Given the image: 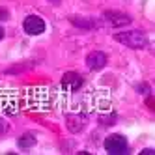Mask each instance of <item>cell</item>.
I'll list each match as a JSON object with an SVG mask.
<instances>
[{
  "instance_id": "obj_1",
  "label": "cell",
  "mask_w": 155,
  "mask_h": 155,
  "mask_svg": "<svg viewBox=\"0 0 155 155\" xmlns=\"http://www.w3.org/2000/svg\"><path fill=\"white\" fill-rule=\"evenodd\" d=\"M116 41L124 43V45L131 47V49H144L148 45V38L144 32L140 30H133V32H121V34H116Z\"/></svg>"
},
{
  "instance_id": "obj_2",
  "label": "cell",
  "mask_w": 155,
  "mask_h": 155,
  "mask_svg": "<svg viewBox=\"0 0 155 155\" xmlns=\"http://www.w3.org/2000/svg\"><path fill=\"white\" fill-rule=\"evenodd\" d=\"M105 150L110 155H121V153H125L127 151V140H125V137H121V135H110V137H107Z\"/></svg>"
},
{
  "instance_id": "obj_3",
  "label": "cell",
  "mask_w": 155,
  "mask_h": 155,
  "mask_svg": "<svg viewBox=\"0 0 155 155\" xmlns=\"http://www.w3.org/2000/svg\"><path fill=\"white\" fill-rule=\"evenodd\" d=\"M23 28L28 36H39L45 32V21H43L41 17L38 15H30L25 19V23H23Z\"/></svg>"
},
{
  "instance_id": "obj_4",
  "label": "cell",
  "mask_w": 155,
  "mask_h": 155,
  "mask_svg": "<svg viewBox=\"0 0 155 155\" xmlns=\"http://www.w3.org/2000/svg\"><path fill=\"white\" fill-rule=\"evenodd\" d=\"M86 65L90 69H94V71H99V69H103L105 65H107V56L103 52H92V54H88L86 56Z\"/></svg>"
},
{
  "instance_id": "obj_5",
  "label": "cell",
  "mask_w": 155,
  "mask_h": 155,
  "mask_svg": "<svg viewBox=\"0 0 155 155\" xmlns=\"http://www.w3.org/2000/svg\"><path fill=\"white\" fill-rule=\"evenodd\" d=\"M62 86L69 92H75L82 86V77L79 73H68V75H64V79H62Z\"/></svg>"
},
{
  "instance_id": "obj_6",
  "label": "cell",
  "mask_w": 155,
  "mask_h": 155,
  "mask_svg": "<svg viewBox=\"0 0 155 155\" xmlns=\"http://www.w3.org/2000/svg\"><path fill=\"white\" fill-rule=\"evenodd\" d=\"M36 144V138H32V135H25L23 138L19 140V146L21 148H25V146H34Z\"/></svg>"
},
{
  "instance_id": "obj_7",
  "label": "cell",
  "mask_w": 155,
  "mask_h": 155,
  "mask_svg": "<svg viewBox=\"0 0 155 155\" xmlns=\"http://www.w3.org/2000/svg\"><path fill=\"white\" fill-rule=\"evenodd\" d=\"M6 129H8V124L4 120H0V135H2V133H6Z\"/></svg>"
},
{
  "instance_id": "obj_8",
  "label": "cell",
  "mask_w": 155,
  "mask_h": 155,
  "mask_svg": "<svg viewBox=\"0 0 155 155\" xmlns=\"http://www.w3.org/2000/svg\"><path fill=\"white\" fill-rule=\"evenodd\" d=\"M2 38H4V30H2V28H0V39H2Z\"/></svg>"
}]
</instances>
